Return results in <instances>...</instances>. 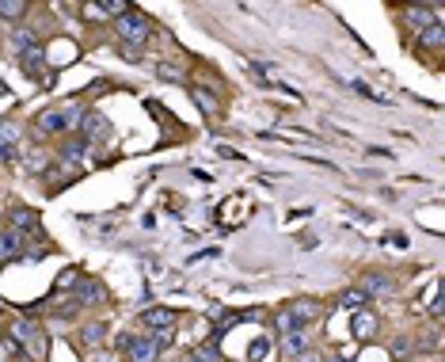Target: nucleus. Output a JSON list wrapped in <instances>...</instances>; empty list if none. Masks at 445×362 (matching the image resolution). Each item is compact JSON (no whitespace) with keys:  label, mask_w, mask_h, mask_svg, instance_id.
<instances>
[{"label":"nucleus","mask_w":445,"mask_h":362,"mask_svg":"<svg viewBox=\"0 0 445 362\" xmlns=\"http://www.w3.org/2000/svg\"><path fill=\"white\" fill-rule=\"evenodd\" d=\"M0 15H4V20H23L27 4L23 0H0Z\"/></svg>","instance_id":"nucleus-22"},{"label":"nucleus","mask_w":445,"mask_h":362,"mask_svg":"<svg viewBox=\"0 0 445 362\" xmlns=\"http://www.w3.org/2000/svg\"><path fill=\"white\" fill-rule=\"evenodd\" d=\"M84 115H88V111H84L80 99H65L61 107L42 111V115H39V123H35V126H39V134H65V130H77Z\"/></svg>","instance_id":"nucleus-1"},{"label":"nucleus","mask_w":445,"mask_h":362,"mask_svg":"<svg viewBox=\"0 0 445 362\" xmlns=\"http://www.w3.org/2000/svg\"><path fill=\"white\" fill-rule=\"evenodd\" d=\"M156 77H160V80H179V77H183V69H179V65H172V61H160V65H156Z\"/></svg>","instance_id":"nucleus-24"},{"label":"nucleus","mask_w":445,"mask_h":362,"mask_svg":"<svg viewBox=\"0 0 445 362\" xmlns=\"http://www.w3.org/2000/svg\"><path fill=\"white\" fill-rule=\"evenodd\" d=\"M270 351H274V347H270V339H267V336H259V339H255L251 347H248V362H267V358H270Z\"/></svg>","instance_id":"nucleus-20"},{"label":"nucleus","mask_w":445,"mask_h":362,"mask_svg":"<svg viewBox=\"0 0 445 362\" xmlns=\"http://www.w3.org/2000/svg\"><path fill=\"white\" fill-rule=\"evenodd\" d=\"M274 324H278V336H282V332H293V328H297V324H293V317H289L286 309H282L278 317H274Z\"/></svg>","instance_id":"nucleus-27"},{"label":"nucleus","mask_w":445,"mask_h":362,"mask_svg":"<svg viewBox=\"0 0 445 362\" xmlns=\"http://www.w3.org/2000/svg\"><path fill=\"white\" fill-rule=\"evenodd\" d=\"M42 61H46V50H42V46H35V50L20 54V69L27 73V77H35V80L42 77Z\"/></svg>","instance_id":"nucleus-13"},{"label":"nucleus","mask_w":445,"mask_h":362,"mask_svg":"<svg viewBox=\"0 0 445 362\" xmlns=\"http://www.w3.org/2000/svg\"><path fill=\"white\" fill-rule=\"evenodd\" d=\"M80 15H88V20H103L107 12H103V4H84V8H80Z\"/></svg>","instance_id":"nucleus-28"},{"label":"nucleus","mask_w":445,"mask_h":362,"mask_svg":"<svg viewBox=\"0 0 445 362\" xmlns=\"http://www.w3.org/2000/svg\"><path fill=\"white\" fill-rule=\"evenodd\" d=\"M77 286H80V298H77L80 305H99V301H103V286H99V282H92V278H80Z\"/></svg>","instance_id":"nucleus-19"},{"label":"nucleus","mask_w":445,"mask_h":362,"mask_svg":"<svg viewBox=\"0 0 445 362\" xmlns=\"http://www.w3.org/2000/svg\"><path fill=\"white\" fill-rule=\"evenodd\" d=\"M122 347H126V358H130V362H156V358H160V347H156L153 332H137V336H126V339H122Z\"/></svg>","instance_id":"nucleus-3"},{"label":"nucleus","mask_w":445,"mask_h":362,"mask_svg":"<svg viewBox=\"0 0 445 362\" xmlns=\"http://www.w3.org/2000/svg\"><path fill=\"white\" fill-rule=\"evenodd\" d=\"M327 362H346V358H339V355H331V358H327Z\"/></svg>","instance_id":"nucleus-31"},{"label":"nucleus","mask_w":445,"mask_h":362,"mask_svg":"<svg viewBox=\"0 0 445 362\" xmlns=\"http://www.w3.org/2000/svg\"><path fill=\"white\" fill-rule=\"evenodd\" d=\"M12 46H15L20 54H27V50H35V46H42V42L35 39L31 27H12Z\"/></svg>","instance_id":"nucleus-18"},{"label":"nucleus","mask_w":445,"mask_h":362,"mask_svg":"<svg viewBox=\"0 0 445 362\" xmlns=\"http://www.w3.org/2000/svg\"><path fill=\"white\" fill-rule=\"evenodd\" d=\"M0 88H4V85H0Z\"/></svg>","instance_id":"nucleus-32"},{"label":"nucleus","mask_w":445,"mask_h":362,"mask_svg":"<svg viewBox=\"0 0 445 362\" xmlns=\"http://www.w3.org/2000/svg\"><path fill=\"white\" fill-rule=\"evenodd\" d=\"M286 313L293 317V324H297V328H305L308 320H316V317H320V305H316V301H308V298H301V301H289V305H286Z\"/></svg>","instance_id":"nucleus-10"},{"label":"nucleus","mask_w":445,"mask_h":362,"mask_svg":"<svg viewBox=\"0 0 445 362\" xmlns=\"http://www.w3.org/2000/svg\"><path fill=\"white\" fill-rule=\"evenodd\" d=\"M23 248H27V237L12 233V229H4V233H0V263H12V259H20Z\"/></svg>","instance_id":"nucleus-7"},{"label":"nucleus","mask_w":445,"mask_h":362,"mask_svg":"<svg viewBox=\"0 0 445 362\" xmlns=\"http://www.w3.org/2000/svg\"><path fill=\"white\" fill-rule=\"evenodd\" d=\"M77 175H80V164H73V161H58V168L50 164L46 180H50V187H54V183H73Z\"/></svg>","instance_id":"nucleus-15"},{"label":"nucleus","mask_w":445,"mask_h":362,"mask_svg":"<svg viewBox=\"0 0 445 362\" xmlns=\"http://www.w3.org/2000/svg\"><path fill=\"white\" fill-rule=\"evenodd\" d=\"M141 324H145V328H153V332H160V328H175V313L164 309V305H153V309L141 313Z\"/></svg>","instance_id":"nucleus-9"},{"label":"nucleus","mask_w":445,"mask_h":362,"mask_svg":"<svg viewBox=\"0 0 445 362\" xmlns=\"http://www.w3.org/2000/svg\"><path fill=\"white\" fill-rule=\"evenodd\" d=\"M8 229L12 233H20V237H27V233H39V213H35L31 206H12L8 210Z\"/></svg>","instance_id":"nucleus-5"},{"label":"nucleus","mask_w":445,"mask_h":362,"mask_svg":"<svg viewBox=\"0 0 445 362\" xmlns=\"http://www.w3.org/2000/svg\"><path fill=\"white\" fill-rule=\"evenodd\" d=\"M407 20L415 23V31H422V27H430V23H441V8L438 4H415V8H407Z\"/></svg>","instance_id":"nucleus-8"},{"label":"nucleus","mask_w":445,"mask_h":362,"mask_svg":"<svg viewBox=\"0 0 445 362\" xmlns=\"http://www.w3.org/2000/svg\"><path fill=\"white\" fill-rule=\"evenodd\" d=\"M103 332H107L103 324H92V328H84V347H99V343H103Z\"/></svg>","instance_id":"nucleus-25"},{"label":"nucleus","mask_w":445,"mask_h":362,"mask_svg":"<svg viewBox=\"0 0 445 362\" xmlns=\"http://www.w3.org/2000/svg\"><path fill=\"white\" fill-rule=\"evenodd\" d=\"M77 130H80V142H84V145H103V142L111 137V123H107L103 115H96V111H88V115L80 118Z\"/></svg>","instance_id":"nucleus-4"},{"label":"nucleus","mask_w":445,"mask_h":362,"mask_svg":"<svg viewBox=\"0 0 445 362\" xmlns=\"http://www.w3.org/2000/svg\"><path fill=\"white\" fill-rule=\"evenodd\" d=\"M187 362H210V358H206V351H198V355H191Z\"/></svg>","instance_id":"nucleus-30"},{"label":"nucleus","mask_w":445,"mask_h":362,"mask_svg":"<svg viewBox=\"0 0 445 362\" xmlns=\"http://www.w3.org/2000/svg\"><path fill=\"white\" fill-rule=\"evenodd\" d=\"M441 42H445V27H441V23H430V27H422V31H419V46H422V50H434V54H438Z\"/></svg>","instance_id":"nucleus-16"},{"label":"nucleus","mask_w":445,"mask_h":362,"mask_svg":"<svg viewBox=\"0 0 445 362\" xmlns=\"http://www.w3.org/2000/svg\"><path fill=\"white\" fill-rule=\"evenodd\" d=\"M191 99H194V107L202 111L206 118H217V115H221V104H217V99L210 96V92H202V88H191Z\"/></svg>","instance_id":"nucleus-17"},{"label":"nucleus","mask_w":445,"mask_h":362,"mask_svg":"<svg viewBox=\"0 0 445 362\" xmlns=\"http://www.w3.org/2000/svg\"><path fill=\"white\" fill-rule=\"evenodd\" d=\"M365 294L362 290H346L343 298H339V309H350V313H358V309H365Z\"/></svg>","instance_id":"nucleus-21"},{"label":"nucleus","mask_w":445,"mask_h":362,"mask_svg":"<svg viewBox=\"0 0 445 362\" xmlns=\"http://www.w3.org/2000/svg\"><path fill=\"white\" fill-rule=\"evenodd\" d=\"M115 35L122 39V46H145L149 35H153V23H149L141 12L130 8L126 15H118V20H115Z\"/></svg>","instance_id":"nucleus-2"},{"label":"nucleus","mask_w":445,"mask_h":362,"mask_svg":"<svg viewBox=\"0 0 445 362\" xmlns=\"http://www.w3.org/2000/svg\"><path fill=\"white\" fill-rule=\"evenodd\" d=\"M305 351H308V343H305V332H301V328L282 332V355H286V358H301Z\"/></svg>","instance_id":"nucleus-12"},{"label":"nucleus","mask_w":445,"mask_h":362,"mask_svg":"<svg viewBox=\"0 0 445 362\" xmlns=\"http://www.w3.org/2000/svg\"><path fill=\"white\" fill-rule=\"evenodd\" d=\"M122 58H126L130 65H137L141 61V46H122Z\"/></svg>","instance_id":"nucleus-29"},{"label":"nucleus","mask_w":445,"mask_h":362,"mask_svg":"<svg viewBox=\"0 0 445 362\" xmlns=\"http://www.w3.org/2000/svg\"><path fill=\"white\" fill-rule=\"evenodd\" d=\"M153 339H156V347H160V351L172 347V343H175V328H160V332H153Z\"/></svg>","instance_id":"nucleus-26"},{"label":"nucleus","mask_w":445,"mask_h":362,"mask_svg":"<svg viewBox=\"0 0 445 362\" xmlns=\"http://www.w3.org/2000/svg\"><path fill=\"white\" fill-rule=\"evenodd\" d=\"M377 328H381V320H377V313H369V309H358V313H354V320H350V336L362 339V343L373 339V336H377Z\"/></svg>","instance_id":"nucleus-6"},{"label":"nucleus","mask_w":445,"mask_h":362,"mask_svg":"<svg viewBox=\"0 0 445 362\" xmlns=\"http://www.w3.org/2000/svg\"><path fill=\"white\" fill-rule=\"evenodd\" d=\"M23 142V130L20 123H12V118H4L0 123V156H12V149Z\"/></svg>","instance_id":"nucleus-11"},{"label":"nucleus","mask_w":445,"mask_h":362,"mask_svg":"<svg viewBox=\"0 0 445 362\" xmlns=\"http://www.w3.org/2000/svg\"><path fill=\"white\" fill-rule=\"evenodd\" d=\"M358 290H362L365 298H369V294H377V298H388V294H392V278H384V275H365Z\"/></svg>","instance_id":"nucleus-14"},{"label":"nucleus","mask_w":445,"mask_h":362,"mask_svg":"<svg viewBox=\"0 0 445 362\" xmlns=\"http://www.w3.org/2000/svg\"><path fill=\"white\" fill-rule=\"evenodd\" d=\"M77 282H80V271L77 267H65V271L58 275V282H54V290H73Z\"/></svg>","instance_id":"nucleus-23"}]
</instances>
